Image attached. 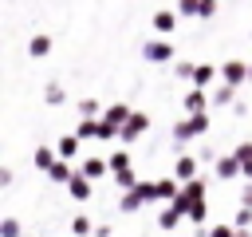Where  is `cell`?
Here are the masks:
<instances>
[{"mask_svg": "<svg viewBox=\"0 0 252 237\" xmlns=\"http://www.w3.org/2000/svg\"><path fill=\"white\" fill-rule=\"evenodd\" d=\"M150 130V115H142V111H134L126 122H122V142H134V138H142Z\"/></svg>", "mask_w": 252, "mask_h": 237, "instance_id": "3957f363", "label": "cell"}, {"mask_svg": "<svg viewBox=\"0 0 252 237\" xmlns=\"http://www.w3.org/2000/svg\"><path fill=\"white\" fill-rule=\"evenodd\" d=\"M102 115H106L110 122H118V126H122V122H126V118L134 115V107H126V103H110V107H106Z\"/></svg>", "mask_w": 252, "mask_h": 237, "instance_id": "d6986e66", "label": "cell"}, {"mask_svg": "<svg viewBox=\"0 0 252 237\" xmlns=\"http://www.w3.org/2000/svg\"><path fill=\"white\" fill-rule=\"evenodd\" d=\"M79 170H83L87 178H94V182H98V178L110 170V158H83V166H79Z\"/></svg>", "mask_w": 252, "mask_h": 237, "instance_id": "7c38bea8", "label": "cell"}, {"mask_svg": "<svg viewBox=\"0 0 252 237\" xmlns=\"http://www.w3.org/2000/svg\"><path fill=\"white\" fill-rule=\"evenodd\" d=\"M177 16H201V0H177Z\"/></svg>", "mask_w": 252, "mask_h": 237, "instance_id": "4dcf8cb0", "label": "cell"}, {"mask_svg": "<svg viewBox=\"0 0 252 237\" xmlns=\"http://www.w3.org/2000/svg\"><path fill=\"white\" fill-rule=\"evenodd\" d=\"M209 103H213V99L205 95V87H193V91L185 95V115H197V111H205Z\"/></svg>", "mask_w": 252, "mask_h": 237, "instance_id": "8fae6325", "label": "cell"}, {"mask_svg": "<svg viewBox=\"0 0 252 237\" xmlns=\"http://www.w3.org/2000/svg\"><path fill=\"white\" fill-rule=\"evenodd\" d=\"M220 79H224V83H232V87L248 83V63H240V59H228V63L220 67Z\"/></svg>", "mask_w": 252, "mask_h": 237, "instance_id": "8992f818", "label": "cell"}, {"mask_svg": "<svg viewBox=\"0 0 252 237\" xmlns=\"http://www.w3.org/2000/svg\"><path fill=\"white\" fill-rule=\"evenodd\" d=\"M173 174H177L181 182L197 178V158H193V154H181V158H177V166H173Z\"/></svg>", "mask_w": 252, "mask_h": 237, "instance_id": "9a60e30c", "label": "cell"}, {"mask_svg": "<svg viewBox=\"0 0 252 237\" xmlns=\"http://www.w3.org/2000/svg\"><path fill=\"white\" fill-rule=\"evenodd\" d=\"M110 233H114L110 225H98V229H94V237H110Z\"/></svg>", "mask_w": 252, "mask_h": 237, "instance_id": "d590c367", "label": "cell"}, {"mask_svg": "<svg viewBox=\"0 0 252 237\" xmlns=\"http://www.w3.org/2000/svg\"><path fill=\"white\" fill-rule=\"evenodd\" d=\"M213 166H217V178H220V182H228V178H236V174H244V166H240V158H236V154H224V158H213Z\"/></svg>", "mask_w": 252, "mask_h": 237, "instance_id": "52a82bcc", "label": "cell"}, {"mask_svg": "<svg viewBox=\"0 0 252 237\" xmlns=\"http://www.w3.org/2000/svg\"><path fill=\"white\" fill-rule=\"evenodd\" d=\"M209 99H213V107H232V103H236V87L220 79V83L213 87V95H209Z\"/></svg>", "mask_w": 252, "mask_h": 237, "instance_id": "ba28073f", "label": "cell"}, {"mask_svg": "<svg viewBox=\"0 0 252 237\" xmlns=\"http://www.w3.org/2000/svg\"><path fill=\"white\" fill-rule=\"evenodd\" d=\"M236 237H252V233H248V229H240V225H236Z\"/></svg>", "mask_w": 252, "mask_h": 237, "instance_id": "8d00e7d4", "label": "cell"}, {"mask_svg": "<svg viewBox=\"0 0 252 237\" xmlns=\"http://www.w3.org/2000/svg\"><path fill=\"white\" fill-rule=\"evenodd\" d=\"M71 174H75V170H71V158H55V162H51V170H47V178H51L55 186H67V182H71Z\"/></svg>", "mask_w": 252, "mask_h": 237, "instance_id": "9c48e42d", "label": "cell"}, {"mask_svg": "<svg viewBox=\"0 0 252 237\" xmlns=\"http://www.w3.org/2000/svg\"><path fill=\"white\" fill-rule=\"evenodd\" d=\"M79 142H83L79 134H63V138L55 142V150H59V158H75V154H79Z\"/></svg>", "mask_w": 252, "mask_h": 237, "instance_id": "2e32d148", "label": "cell"}, {"mask_svg": "<svg viewBox=\"0 0 252 237\" xmlns=\"http://www.w3.org/2000/svg\"><path fill=\"white\" fill-rule=\"evenodd\" d=\"M193 71H197V63H185V59L173 63V75H177V79H189V83H193Z\"/></svg>", "mask_w": 252, "mask_h": 237, "instance_id": "484cf974", "label": "cell"}, {"mask_svg": "<svg viewBox=\"0 0 252 237\" xmlns=\"http://www.w3.org/2000/svg\"><path fill=\"white\" fill-rule=\"evenodd\" d=\"M248 79H252V63H248Z\"/></svg>", "mask_w": 252, "mask_h": 237, "instance_id": "74e56055", "label": "cell"}, {"mask_svg": "<svg viewBox=\"0 0 252 237\" xmlns=\"http://www.w3.org/2000/svg\"><path fill=\"white\" fill-rule=\"evenodd\" d=\"M240 205H252V182L244 186V194H240Z\"/></svg>", "mask_w": 252, "mask_h": 237, "instance_id": "e575fe53", "label": "cell"}, {"mask_svg": "<svg viewBox=\"0 0 252 237\" xmlns=\"http://www.w3.org/2000/svg\"><path fill=\"white\" fill-rule=\"evenodd\" d=\"M189 122H193V130H197V138H201V134H209V115H205V111H197V115H189Z\"/></svg>", "mask_w": 252, "mask_h": 237, "instance_id": "83f0119b", "label": "cell"}, {"mask_svg": "<svg viewBox=\"0 0 252 237\" xmlns=\"http://www.w3.org/2000/svg\"><path fill=\"white\" fill-rule=\"evenodd\" d=\"M130 166H134V162H130V154H126V150L110 154V174H114V170H130Z\"/></svg>", "mask_w": 252, "mask_h": 237, "instance_id": "f1b7e54d", "label": "cell"}, {"mask_svg": "<svg viewBox=\"0 0 252 237\" xmlns=\"http://www.w3.org/2000/svg\"><path fill=\"white\" fill-rule=\"evenodd\" d=\"M217 75H220L217 67H209V63H197V71H193V87H209Z\"/></svg>", "mask_w": 252, "mask_h": 237, "instance_id": "ac0fdd59", "label": "cell"}, {"mask_svg": "<svg viewBox=\"0 0 252 237\" xmlns=\"http://www.w3.org/2000/svg\"><path fill=\"white\" fill-rule=\"evenodd\" d=\"M236 225H240V229L252 225V205H240V209H236Z\"/></svg>", "mask_w": 252, "mask_h": 237, "instance_id": "1f68e13d", "label": "cell"}, {"mask_svg": "<svg viewBox=\"0 0 252 237\" xmlns=\"http://www.w3.org/2000/svg\"><path fill=\"white\" fill-rule=\"evenodd\" d=\"M185 217H189V221H193V225H205V217H209V209H205V201H193V205H189V213H185Z\"/></svg>", "mask_w": 252, "mask_h": 237, "instance_id": "d4e9b609", "label": "cell"}, {"mask_svg": "<svg viewBox=\"0 0 252 237\" xmlns=\"http://www.w3.org/2000/svg\"><path fill=\"white\" fill-rule=\"evenodd\" d=\"M0 237H24V233H20V221H16V217H4V221H0Z\"/></svg>", "mask_w": 252, "mask_h": 237, "instance_id": "f546056e", "label": "cell"}, {"mask_svg": "<svg viewBox=\"0 0 252 237\" xmlns=\"http://www.w3.org/2000/svg\"><path fill=\"white\" fill-rule=\"evenodd\" d=\"M142 205H146V201H142V194H138L134 186H130V190H122V201H118V209H122V213H134V209H142Z\"/></svg>", "mask_w": 252, "mask_h": 237, "instance_id": "e0dca14e", "label": "cell"}, {"mask_svg": "<svg viewBox=\"0 0 252 237\" xmlns=\"http://www.w3.org/2000/svg\"><path fill=\"white\" fill-rule=\"evenodd\" d=\"M181 221H185V213H181V209H177L173 201H165V205L158 209V229H161V233H173V229H177Z\"/></svg>", "mask_w": 252, "mask_h": 237, "instance_id": "277c9868", "label": "cell"}, {"mask_svg": "<svg viewBox=\"0 0 252 237\" xmlns=\"http://www.w3.org/2000/svg\"><path fill=\"white\" fill-rule=\"evenodd\" d=\"M47 51H51V40H47V36H32V40H28V55L39 59V55H47Z\"/></svg>", "mask_w": 252, "mask_h": 237, "instance_id": "603a6c76", "label": "cell"}, {"mask_svg": "<svg viewBox=\"0 0 252 237\" xmlns=\"http://www.w3.org/2000/svg\"><path fill=\"white\" fill-rule=\"evenodd\" d=\"M98 111H102V107H98L94 99H83V103H79V118H98Z\"/></svg>", "mask_w": 252, "mask_h": 237, "instance_id": "4316f807", "label": "cell"}, {"mask_svg": "<svg viewBox=\"0 0 252 237\" xmlns=\"http://www.w3.org/2000/svg\"><path fill=\"white\" fill-rule=\"evenodd\" d=\"M217 12V0H201V16H213Z\"/></svg>", "mask_w": 252, "mask_h": 237, "instance_id": "836d02e7", "label": "cell"}, {"mask_svg": "<svg viewBox=\"0 0 252 237\" xmlns=\"http://www.w3.org/2000/svg\"><path fill=\"white\" fill-rule=\"evenodd\" d=\"M189 138H197V130H193V122H189V118H181V122L173 126V142H177V146H185Z\"/></svg>", "mask_w": 252, "mask_h": 237, "instance_id": "44dd1931", "label": "cell"}, {"mask_svg": "<svg viewBox=\"0 0 252 237\" xmlns=\"http://www.w3.org/2000/svg\"><path fill=\"white\" fill-rule=\"evenodd\" d=\"M63 190H67V194H71L75 201H87V198L94 194V178H87L83 170H75V174H71V182H67Z\"/></svg>", "mask_w": 252, "mask_h": 237, "instance_id": "7a4b0ae2", "label": "cell"}, {"mask_svg": "<svg viewBox=\"0 0 252 237\" xmlns=\"http://www.w3.org/2000/svg\"><path fill=\"white\" fill-rule=\"evenodd\" d=\"M24 237H28V233H24Z\"/></svg>", "mask_w": 252, "mask_h": 237, "instance_id": "f35d334b", "label": "cell"}, {"mask_svg": "<svg viewBox=\"0 0 252 237\" xmlns=\"http://www.w3.org/2000/svg\"><path fill=\"white\" fill-rule=\"evenodd\" d=\"M181 194V178L169 174V178H158V201H173Z\"/></svg>", "mask_w": 252, "mask_h": 237, "instance_id": "30bf717a", "label": "cell"}, {"mask_svg": "<svg viewBox=\"0 0 252 237\" xmlns=\"http://www.w3.org/2000/svg\"><path fill=\"white\" fill-rule=\"evenodd\" d=\"M193 201H205V182H201V178L181 182V194L173 198V205H177L181 213H189V205H193Z\"/></svg>", "mask_w": 252, "mask_h": 237, "instance_id": "6da1fadb", "label": "cell"}, {"mask_svg": "<svg viewBox=\"0 0 252 237\" xmlns=\"http://www.w3.org/2000/svg\"><path fill=\"white\" fill-rule=\"evenodd\" d=\"M205 237H236V225H213Z\"/></svg>", "mask_w": 252, "mask_h": 237, "instance_id": "d6a6232c", "label": "cell"}, {"mask_svg": "<svg viewBox=\"0 0 252 237\" xmlns=\"http://www.w3.org/2000/svg\"><path fill=\"white\" fill-rule=\"evenodd\" d=\"M59 158V150H51V146H35V154H32V166L35 170H51V162Z\"/></svg>", "mask_w": 252, "mask_h": 237, "instance_id": "5bb4252c", "label": "cell"}, {"mask_svg": "<svg viewBox=\"0 0 252 237\" xmlns=\"http://www.w3.org/2000/svg\"><path fill=\"white\" fill-rule=\"evenodd\" d=\"M177 28V12H154V32L158 36H169Z\"/></svg>", "mask_w": 252, "mask_h": 237, "instance_id": "4fadbf2b", "label": "cell"}, {"mask_svg": "<svg viewBox=\"0 0 252 237\" xmlns=\"http://www.w3.org/2000/svg\"><path fill=\"white\" fill-rule=\"evenodd\" d=\"M71 233L75 237H94V221L91 217H71Z\"/></svg>", "mask_w": 252, "mask_h": 237, "instance_id": "cb8c5ba5", "label": "cell"}, {"mask_svg": "<svg viewBox=\"0 0 252 237\" xmlns=\"http://www.w3.org/2000/svg\"><path fill=\"white\" fill-rule=\"evenodd\" d=\"M63 99H67V87H63V83H47V91H43V103H47V107H59Z\"/></svg>", "mask_w": 252, "mask_h": 237, "instance_id": "ffe728a7", "label": "cell"}, {"mask_svg": "<svg viewBox=\"0 0 252 237\" xmlns=\"http://www.w3.org/2000/svg\"><path fill=\"white\" fill-rule=\"evenodd\" d=\"M232 154H236V158H240V166H244V178H248V182H252V142H240V146H236V150H232Z\"/></svg>", "mask_w": 252, "mask_h": 237, "instance_id": "7402d4cb", "label": "cell"}, {"mask_svg": "<svg viewBox=\"0 0 252 237\" xmlns=\"http://www.w3.org/2000/svg\"><path fill=\"white\" fill-rule=\"evenodd\" d=\"M142 55H146L150 63H169V59H173V43H165V40H150V43L142 47Z\"/></svg>", "mask_w": 252, "mask_h": 237, "instance_id": "5b68a950", "label": "cell"}]
</instances>
